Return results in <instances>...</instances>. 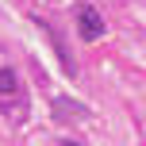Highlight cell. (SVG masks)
Wrapping results in <instances>:
<instances>
[{"label": "cell", "instance_id": "1", "mask_svg": "<svg viewBox=\"0 0 146 146\" xmlns=\"http://www.w3.org/2000/svg\"><path fill=\"white\" fill-rule=\"evenodd\" d=\"M77 31H81L85 42H96V38L104 35V15L96 12L92 4H81V8H77Z\"/></svg>", "mask_w": 146, "mask_h": 146}, {"label": "cell", "instance_id": "2", "mask_svg": "<svg viewBox=\"0 0 146 146\" xmlns=\"http://www.w3.org/2000/svg\"><path fill=\"white\" fill-rule=\"evenodd\" d=\"M15 88V77H12V69H0V92H12Z\"/></svg>", "mask_w": 146, "mask_h": 146}, {"label": "cell", "instance_id": "3", "mask_svg": "<svg viewBox=\"0 0 146 146\" xmlns=\"http://www.w3.org/2000/svg\"><path fill=\"white\" fill-rule=\"evenodd\" d=\"M66 146H73V142H66Z\"/></svg>", "mask_w": 146, "mask_h": 146}]
</instances>
